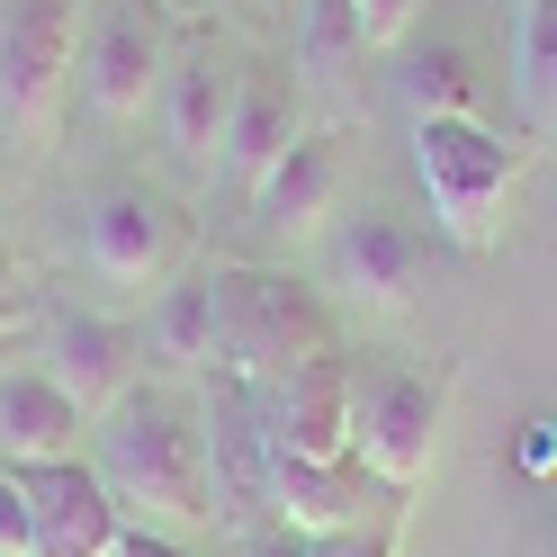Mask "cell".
<instances>
[{"mask_svg":"<svg viewBox=\"0 0 557 557\" xmlns=\"http://www.w3.org/2000/svg\"><path fill=\"white\" fill-rule=\"evenodd\" d=\"M171 10L162 0H90L82 18V99L99 126H135L162 90V63H171Z\"/></svg>","mask_w":557,"mask_h":557,"instance_id":"cell-6","label":"cell"},{"mask_svg":"<svg viewBox=\"0 0 557 557\" xmlns=\"http://www.w3.org/2000/svg\"><path fill=\"white\" fill-rule=\"evenodd\" d=\"M441 413H449V377L441 369H396L351 360V459L387 485V495H413L441 459Z\"/></svg>","mask_w":557,"mask_h":557,"instance_id":"cell-5","label":"cell"},{"mask_svg":"<svg viewBox=\"0 0 557 557\" xmlns=\"http://www.w3.org/2000/svg\"><path fill=\"white\" fill-rule=\"evenodd\" d=\"M512 99H521V135L557 145V0H521L512 18Z\"/></svg>","mask_w":557,"mask_h":557,"instance_id":"cell-19","label":"cell"},{"mask_svg":"<svg viewBox=\"0 0 557 557\" xmlns=\"http://www.w3.org/2000/svg\"><path fill=\"white\" fill-rule=\"evenodd\" d=\"M82 423H90V413L63 396L46 369H10V377H0V468L82 459Z\"/></svg>","mask_w":557,"mask_h":557,"instance_id":"cell-17","label":"cell"},{"mask_svg":"<svg viewBox=\"0 0 557 557\" xmlns=\"http://www.w3.org/2000/svg\"><path fill=\"white\" fill-rule=\"evenodd\" d=\"M360 54H369L360 0H306V18H297V82H342Z\"/></svg>","mask_w":557,"mask_h":557,"instance_id":"cell-21","label":"cell"},{"mask_svg":"<svg viewBox=\"0 0 557 557\" xmlns=\"http://www.w3.org/2000/svg\"><path fill=\"white\" fill-rule=\"evenodd\" d=\"M135 360H145V333L135 324H109V315H54V342H46V377L82 413H109L126 387H135Z\"/></svg>","mask_w":557,"mask_h":557,"instance_id":"cell-16","label":"cell"},{"mask_svg":"<svg viewBox=\"0 0 557 557\" xmlns=\"http://www.w3.org/2000/svg\"><path fill=\"white\" fill-rule=\"evenodd\" d=\"M198 432H207V495H216V531H252L270 521V423L252 377L207 369L198 377Z\"/></svg>","mask_w":557,"mask_h":557,"instance_id":"cell-7","label":"cell"},{"mask_svg":"<svg viewBox=\"0 0 557 557\" xmlns=\"http://www.w3.org/2000/svg\"><path fill=\"white\" fill-rule=\"evenodd\" d=\"M145 360H153L162 377H207V360H216V261H207V270H181V278L153 297Z\"/></svg>","mask_w":557,"mask_h":557,"instance_id":"cell-18","label":"cell"},{"mask_svg":"<svg viewBox=\"0 0 557 557\" xmlns=\"http://www.w3.org/2000/svg\"><path fill=\"white\" fill-rule=\"evenodd\" d=\"M0 557H27V495H18V468H0Z\"/></svg>","mask_w":557,"mask_h":557,"instance_id":"cell-23","label":"cell"},{"mask_svg":"<svg viewBox=\"0 0 557 557\" xmlns=\"http://www.w3.org/2000/svg\"><path fill=\"white\" fill-rule=\"evenodd\" d=\"M441 252H449V243L423 234L413 216H396V207H360V216L333 234V288L351 306H369V315H405V306H423Z\"/></svg>","mask_w":557,"mask_h":557,"instance_id":"cell-8","label":"cell"},{"mask_svg":"<svg viewBox=\"0 0 557 557\" xmlns=\"http://www.w3.org/2000/svg\"><path fill=\"white\" fill-rule=\"evenodd\" d=\"M413 10H423V0H360V27H369V46H396L405 27H413Z\"/></svg>","mask_w":557,"mask_h":557,"instance_id":"cell-24","label":"cell"},{"mask_svg":"<svg viewBox=\"0 0 557 557\" xmlns=\"http://www.w3.org/2000/svg\"><path fill=\"white\" fill-rule=\"evenodd\" d=\"M225 540H234V557H306V548H315V540L297 531V521H278V512H270V521H252V531H225Z\"/></svg>","mask_w":557,"mask_h":557,"instance_id":"cell-22","label":"cell"},{"mask_svg":"<svg viewBox=\"0 0 557 557\" xmlns=\"http://www.w3.org/2000/svg\"><path fill=\"white\" fill-rule=\"evenodd\" d=\"M82 18L90 0H0V153L10 162H37L63 135L82 73Z\"/></svg>","mask_w":557,"mask_h":557,"instance_id":"cell-3","label":"cell"},{"mask_svg":"<svg viewBox=\"0 0 557 557\" xmlns=\"http://www.w3.org/2000/svg\"><path fill=\"white\" fill-rule=\"evenodd\" d=\"M261 423L270 449L288 459H351V351L333 342V351L261 377Z\"/></svg>","mask_w":557,"mask_h":557,"instance_id":"cell-12","label":"cell"},{"mask_svg":"<svg viewBox=\"0 0 557 557\" xmlns=\"http://www.w3.org/2000/svg\"><path fill=\"white\" fill-rule=\"evenodd\" d=\"M162 10H171V18H181V10H189V0H162Z\"/></svg>","mask_w":557,"mask_h":557,"instance_id":"cell-28","label":"cell"},{"mask_svg":"<svg viewBox=\"0 0 557 557\" xmlns=\"http://www.w3.org/2000/svg\"><path fill=\"white\" fill-rule=\"evenodd\" d=\"M396 82H405V109H413V117H485V109H476V73H468V54L449 46V37L413 46Z\"/></svg>","mask_w":557,"mask_h":557,"instance_id":"cell-20","label":"cell"},{"mask_svg":"<svg viewBox=\"0 0 557 557\" xmlns=\"http://www.w3.org/2000/svg\"><path fill=\"white\" fill-rule=\"evenodd\" d=\"M531 135H495L485 117H413V181L432 198V234L449 252H495L512 216V189L531 171Z\"/></svg>","mask_w":557,"mask_h":557,"instance_id":"cell-2","label":"cell"},{"mask_svg":"<svg viewBox=\"0 0 557 557\" xmlns=\"http://www.w3.org/2000/svg\"><path fill=\"white\" fill-rule=\"evenodd\" d=\"M306 557H396V531H324Z\"/></svg>","mask_w":557,"mask_h":557,"instance_id":"cell-25","label":"cell"},{"mask_svg":"<svg viewBox=\"0 0 557 557\" xmlns=\"http://www.w3.org/2000/svg\"><path fill=\"white\" fill-rule=\"evenodd\" d=\"M99 485L135 512V531H198L216 521L207 495V432H198V396L181 387H126L99 413Z\"/></svg>","mask_w":557,"mask_h":557,"instance_id":"cell-1","label":"cell"},{"mask_svg":"<svg viewBox=\"0 0 557 557\" xmlns=\"http://www.w3.org/2000/svg\"><path fill=\"white\" fill-rule=\"evenodd\" d=\"M82 243H90V270L117 278V288H153V278L181 261V207H171L162 189H99L90 216H82Z\"/></svg>","mask_w":557,"mask_h":557,"instance_id":"cell-13","label":"cell"},{"mask_svg":"<svg viewBox=\"0 0 557 557\" xmlns=\"http://www.w3.org/2000/svg\"><path fill=\"white\" fill-rule=\"evenodd\" d=\"M306 135V82H297V63H278V54H261V63H243V90H234V117H225V153H216V171L252 198L261 181H270V162L288 153Z\"/></svg>","mask_w":557,"mask_h":557,"instance_id":"cell-15","label":"cell"},{"mask_svg":"<svg viewBox=\"0 0 557 557\" xmlns=\"http://www.w3.org/2000/svg\"><path fill=\"white\" fill-rule=\"evenodd\" d=\"M369 504H405V495H387L360 459H288V449H270V512L297 521L306 540H324V531H396V512H369Z\"/></svg>","mask_w":557,"mask_h":557,"instance_id":"cell-14","label":"cell"},{"mask_svg":"<svg viewBox=\"0 0 557 557\" xmlns=\"http://www.w3.org/2000/svg\"><path fill=\"white\" fill-rule=\"evenodd\" d=\"M18 495H27V557H117L126 512H117L109 485H99L90 459L18 468Z\"/></svg>","mask_w":557,"mask_h":557,"instance_id":"cell-10","label":"cell"},{"mask_svg":"<svg viewBox=\"0 0 557 557\" xmlns=\"http://www.w3.org/2000/svg\"><path fill=\"white\" fill-rule=\"evenodd\" d=\"M521 468H531V476H540V468H557V423H548V413H540L531 432H521Z\"/></svg>","mask_w":557,"mask_h":557,"instance_id":"cell-26","label":"cell"},{"mask_svg":"<svg viewBox=\"0 0 557 557\" xmlns=\"http://www.w3.org/2000/svg\"><path fill=\"white\" fill-rule=\"evenodd\" d=\"M117 557H189V540H171V531H126Z\"/></svg>","mask_w":557,"mask_h":557,"instance_id":"cell-27","label":"cell"},{"mask_svg":"<svg viewBox=\"0 0 557 557\" xmlns=\"http://www.w3.org/2000/svg\"><path fill=\"white\" fill-rule=\"evenodd\" d=\"M342 189H351V135L342 126H306L288 153L270 162V181L252 189V216L261 234L288 252V243H315L342 216Z\"/></svg>","mask_w":557,"mask_h":557,"instance_id":"cell-11","label":"cell"},{"mask_svg":"<svg viewBox=\"0 0 557 557\" xmlns=\"http://www.w3.org/2000/svg\"><path fill=\"white\" fill-rule=\"evenodd\" d=\"M234 90H243L234 37H225V27H181V46H171V63H162L153 109H162V135H171V153H181L189 171H216Z\"/></svg>","mask_w":557,"mask_h":557,"instance_id":"cell-9","label":"cell"},{"mask_svg":"<svg viewBox=\"0 0 557 557\" xmlns=\"http://www.w3.org/2000/svg\"><path fill=\"white\" fill-rule=\"evenodd\" d=\"M333 351V306L306 288L297 270H270V261H216V360L225 377H278L297 360Z\"/></svg>","mask_w":557,"mask_h":557,"instance_id":"cell-4","label":"cell"}]
</instances>
